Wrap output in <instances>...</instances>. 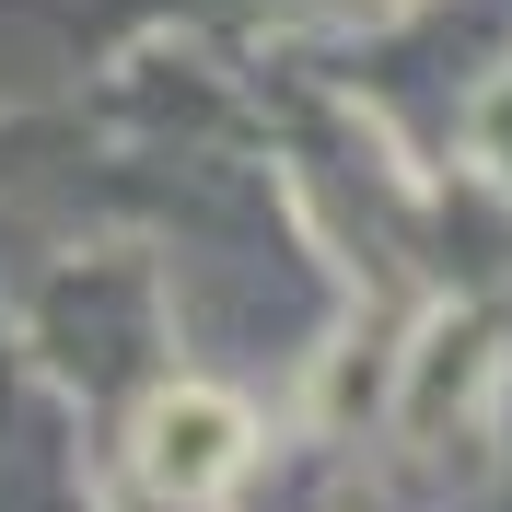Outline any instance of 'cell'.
<instances>
[{
	"label": "cell",
	"instance_id": "cell-1",
	"mask_svg": "<svg viewBox=\"0 0 512 512\" xmlns=\"http://www.w3.org/2000/svg\"><path fill=\"white\" fill-rule=\"evenodd\" d=\"M222 431H233L222 408H187V419L163 408V443H152V466H163V478H210V466H222Z\"/></svg>",
	"mask_w": 512,
	"mask_h": 512
}]
</instances>
